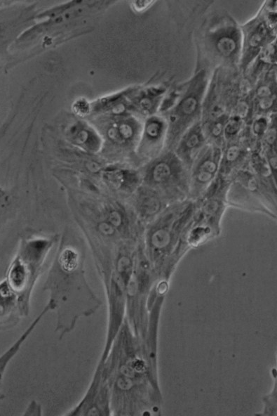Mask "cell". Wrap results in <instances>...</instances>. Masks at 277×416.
Instances as JSON below:
<instances>
[{"label": "cell", "mask_w": 277, "mask_h": 416, "mask_svg": "<svg viewBox=\"0 0 277 416\" xmlns=\"http://www.w3.org/2000/svg\"><path fill=\"white\" fill-rule=\"evenodd\" d=\"M100 178L111 190L121 195H133L141 185L139 169L119 164L104 167L100 172Z\"/></svg>", "instance_id": "cell-12"}, {"label": "cell", "mask_w": 277, "mask_h": 416, "mask_svg": "<svg viewBox=\"0 0 277 416\" xmlns=\"http://www.w3.org/2000/svg\"><path fill=\"white\" fill-rule=\"evenodd\" d=\"M105 123L96 128L103 140L101 152L116 157H126L135 153L139 142L142 122L133 114L107 116Z\"/></svg>", "instance_id": "cell-7"}, {"label": "cell", "mask_w": 277, "mask_h": 416, "mask_svg": "<svg viewBox=\"0 0 277 416\" xmlns=\"http://www.w3.org/2000/svg\"><path fill=\"white\" fill-rule=\"evenodd\" d=\"M53 245L52 240L39 237L22 242L7 270L6 280L28 311L34 287Z\"/></svg>", "instance_id": "cell-3"}, {"label": "cell", "mask_w": 277, "mask_h": 416, "mask_svg": "<svg viewBox=\"0 0 277 416\" xmlns=\"http://www.w3.org/2000/svg\"><path fill=\"white\" fill-rule=\"evenodd\" d=\"M241 138L224 143L222 147L219 174L226 178L242 168L247 160L249 152L248 146L243 141H240Z\"/></svg>", "instance_id": "cell-19"}, {"label": "cell", "mask_w": 277, "mask_h": 416, "mask_svg": "<svg viewBox=\"0 0 277 416\" xmlns=\"http://www.w3.org/2000/svg\"><path fill=\"white\" fill-rule=\"evenodd\" d=\"M154 1H133V7L135 11H144L149 8Z\"/></svg>", "instance_id": "cell-23"}, {"label": "cell", "mask_w": 277, "mask_h": 416, "mask_svg": "<svg viewBox=\"0 0 277 416\" xmlns=\"http://www.w3.org/2000/svg\"><path fill=\"white\" fill-rule=\"evenodd\" d=\"M19 296L6 279L0 282V331L11 330L29 315Z\"/></svg>", "instance_id": "cell-14"}, {"label": "cell", "mask_w": 277, "mask_h": 416, "mask_svg": "<svg viewBox=\"0 0 277 416\" xmlns=\"http://www.w3.org/2000/svg\"><path fill=\"white\" fill-rule=\"evenodd\" d=\"M203 53L217 67L238 69L242 33L241 25L227 13L212 16L203 28L201 37Z\"/></svg>", "instance_id": "cell-5"}, {"label": "cell", "mask_w": 277, "mask_h": 416, "mask_svg": "<svg viewBox=\"0 0 277 416\" xmlns=\"http://www.w3.org/2000/svg\"><path fill=\"white\" fill-rule=\"evenodd\" d=\"M222 148L207 143L189 170V197L200 199L219 174Z\"/></svg>", "instance_id": "cell-10"}, {"label": "cell", "mask_w": 277, "mask_h": 416, "mask_svg": "<svg viewBox=\"0 0 277 416\" xmlns=\"http://www.w3.org/2000/svg\"><path fill=\"white\" fill-rule=\"evenodd\" d=\"M133 196L137 218L147 223L156 219L169 204L157 191L142 184Z\"/></svg>", "instance_id": "cell-16"}, {"label": "cell", "mask_w": 277, "mask_h": 416, "mask_svg": "<svg viewBox=\"0 0 277 416\" xmlns=\"http://www.w3.org/2000/svg\"><path fill=\"white\" fill-rule=\"evenodd\" d=\"M195 210L194 204L190 201L168 205L147 226L144 242L148 252L154 256L161 255L173 248L191 224Z\"/></svg>", "instance_id": "cell-6"}, {"label": "cell", "mask_w": 277, "mask_h": 416, "mask_svg": "<svg viewBox=\"0 0 277 416\" xmlns=\"http://www.w3.org/2000/svg\"><path fill=\"white\" fill-rule=\"evenodd\" d=\"M167 122L158 115L144 119L135 155L143 164L158 156L165 148Z\"/></svg>", "instance_id": "cell-11"}, {"label": "cell", "mask_w": 277, "mask_h": 416, "mask_svg": "<svg viewBox=\"0 0 277 416\" xmlns=\"http://www.w3.org/2000/svg\"><path fill=\"white\" fill-rule=\"evenodd\" d=\"M243 122L236 115H231L225 122L223 137L224 143L236 141L242 136Z\"/></svg>", "instance_id": "cell-20"}, {"label": "cell", "mask_w": 277, "mask_h": 416, "mask_svg": "<svg viewBox=\"0 0 277 416\" xmlns=\"http://www.w3.org/2000/svg\"><path fill=\"white\" fill-rule=\"evenodd\" d=\"M64 415L67 416H109L112 415L111 388L102 365L97 363L83 396Z\"/></svg>", "instance_id": "cell-9"}, {"label": "cell", "mask_w": 277, "mask_h": 416, "mask_svg": "<svg viewBox=\"0 0 277 416\" xmlns=\"http://www.w3.org/2000/svg\"><path fill=\"white\" fill-rule=\"evenodd\" d=\"M167 91V88L161 85L135 88L130 96L133 114L144 117V119L157 114Z\"/></svg>", "instance_id": "cell-17"}, {"label": "cell", "mask_w": 277, "mask_h": 416, "mask_svg": "<svg viewBox=\"0 0 277 416\" xmlns=\"http://www.w3.org/2000/svg\"><path fill=\"white\" fill-rule=\"evenodd\" d=\"M207 143L200 119L182 134L173 151L189 172L194 160Z\"/></svg>", "instance_id": "cell-15"}, {"label": "cell", "mask_w": 277, "mask_h": 416, "mask_svg": "<svg viewBox=\"0 0 277 416\" xmlns=\"http://www.w3.org/2000/svg\"><path fill=\"white\" fill-rule=\"evenodd\" d=\"M65 138L72 145L88 154L100 153L103 148V140L98 130L83 120L69 124L65 129Z\"/></svg>", "instance_id": "cell-13"}, {"label": "cell", "mask_w": 277, "mask_h": 416, "mask_svg": "<svg viewBox=\"0 0 277 416\" xmlns=\"http://www.w3.org/2000/svg\"><path fill=\"white\" fill-rule=\"evenodd\" d=\"M43 290L48 294L50 311L55 314V332L60 339L71 333L81 318L95 313L102 304L86 280L83 256L71 248L58 253Z\"/></svg>", "instance_id": "cell-1"}, {"label": "cell", "mask_w": 277, "mask_h": 416, "mask_svg": "<svg viewBox=\"0 0 277 416\" xmlns=\"http://www.w3.org/2000/svg\"><path fill=\"white\" fill-rule=\"evenodd\" d=\"M73 108L74 112L81 116L87 115L91 111V105L83 99L77 100Z\"/></svg>", "instance_id": "cell-22"}, {"label": "cell", "mask_w": 277, "mask_h": 416, "mask_svg": "<svg viewBox=\"0 0 277 416\" xmlns=\"http://www.w3.org/2000/svg\"><path fill=\"white\" fill-rule=\"evenodd\" d=\"M276 116V112L269 116L257 115L252 119L250 127L251 135L257 138L262 139L266 134L272 119Z\"/></svg>", "instance_id": "cell-21"}, {"label": "cell", "mask_w": 277, "mask_h": 416, "mask_svg": "<svg viewBox=\"0 0 277 416\" xmlns=\"http://www.w3.org/2000/svg\"><path fill=\"white\" fill-rule=\"evenodd\" d=\"M50 312V308L48 304H46L39 313L34 318L27 327L22 332V334L14 341L11 346L6 349L1 354H0V401L5 398V394L3 391L4 379L9 364L13 359L16 356L18 353L21 349L22 345L33 333L34 330L39 325L40 322L44 316Z\"/></svg>", "instance_id": "cell-18"}, {"label": "cell", "mask_w": 277, "mask_h": 416, "mask_svg": "<svg viewBox=\"0 0 277 416\" xmlns=\"http://www.w3.org/2000/svg\"><path fill=\"white\" fill-rule=\"evenodd\" d=\"M141 184L157 191L168 203L184 201L189 173L173 150L164 149L139 169Z\"/></svg>", "instance_id": "cell-4"}, {"label": "cell", "mask_w": 277, "mask_h": 416, "mask_svg": "<svg viewBox=\"0 0 277 416\" xmlns=\"http://www.w3.org/2000/svg\"><path fill=\"white\" fill-rule=\"evenodd\" d=\"M242 44L238 69L244 74L259 53L276 39V22L269 20L262 6L257 14L241 25Z\"/></svg>", "instance_id": "cell-8"}, {"label": "cell", "mask_w": 277, "mask_h": 416, "mask_svg": "<svg viewBox=\"0 0 277 416\" xmlns=\"http://www.w3.org/2000/svg\"><path fill=\"white\" fill-rule=\"evenodd\" d=\"M210 77L206 68L197 70L184 84L174 104L163 114L167 122L164 149L173 150L182 134L201 119L203 102Z\"/></svg>", "instance_id": "cell-2"}]
</instances>
